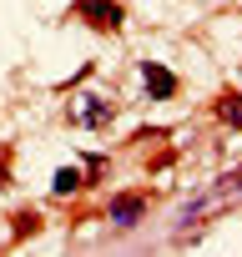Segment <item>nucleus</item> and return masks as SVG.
<instances>
[{
	"instance_id": "nucleus-1",
	"label": "nucleus",
	"mask_w": 242,
	"mask_h": 257,
	"mask_svg": "<svg viewBox=\"0 0 242 257\" xmlns=\"http://www.w3.org/2000/svg\"><path fill=\"white\" fill-rule=\"evenodd\" d=\"M142 71H147V86H152V96H167V91L177 86V81H172L162 66H142Z\"/></svg>"
},
{
	"instance_id": "nucleus-3",
	"label": "nucleus",
	"mask_w": 242,
	"mask_h": 257,
	"mask_svg": "<svg viewBox=\"0 0 242 257\" xmlns=\"http://www.w3.org/2000/svg\"><path fill=\"white\" fill-rule=\"evenodd\" d=\"M76 116H86V121H101V116H106V106H101V101H76Z\"/></svg>"
},
{
	"instance_id": "nucleus-2",
	"label": "nucleus",
	"mask_w": 242,
	"mask_h": 257,
	"mask_svg": "<svg viewBox=\"0 0 242 257\" xmlns=\"http://www.w3.org/2000/svg\"><path fill=\"white\" fill-rule=\"evenodd\" d=\"M137 212H142V202H137V197H127V202H116V222H137Z\"/></svg>"
},
{
	"instance_id": "nucleus-4",
	"label": "nucleus",
	"mask_w": 242,
	"mask_h": 257,
	"mask_svg": "<svg viewBox=\"0 0 242 257\" xmlns=\"http://www.w3.org/2000/svg\"><path fill=\"white\" fill-rule=\"evenodd\" d=\"M81 11H91V16H96V21H106V26L116 21V11H111V6H101V0H86V6H81Z\"/></svg>"
},
{
	"instance_id": "nucleus-6",
	"label": "nucleus",
	"mask_w": 242,
	"mask_h": 257,
	"mask_svg": "<svg viewBox=\"0 0 242 257\" xmlns=\"http://www.w3.org/2000/svg\"><path fill=\"white\" fill-rule=\"evenodd\" d=\"M237 187H242V177H237Z\"/></svg>"
},
{
	"instance_id": "nucleus-5",
	"label": "nucleus",
	"mask_w": 242,
	"mask_h": 257,
	"mask_svg": "<svg viewBox=\"0 0 242 257\" xmlns=\"http://www.w3.org/2000/svg\"><path fill=\"white\" fill-rule=\"evenodd\" d=\"M222 116H227V121H242V101H227V106H222Z\"/></svg>"
}]
</instances>
